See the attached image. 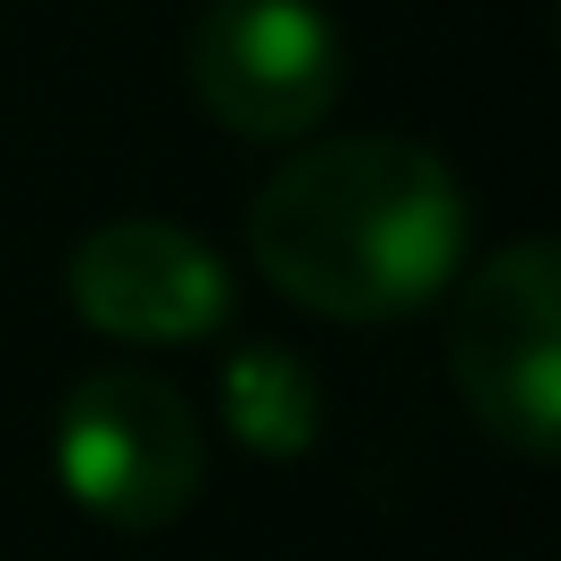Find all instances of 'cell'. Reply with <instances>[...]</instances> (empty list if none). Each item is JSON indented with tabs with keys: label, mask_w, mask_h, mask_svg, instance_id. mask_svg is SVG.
I'll use <instances>...</instances> for the list:
<instances>
[{
	"label": "cell",
	"mask_w": 561,
	"mask_h": 561,
	"mask_svg": "<svg viewBox=\"0 0 561 561\" xmlns=\"http://www.w3.org/2000/svg\"><path fill=\"white\" fill-rule=\"evenodd\" d=\"M248 256L280 298L331 322H397L471 264V198L404 133L306 140L248 207Z\"/></svg>",
	"instance_id": "1"
},
{
	"label": "cell",
	"mask_w": 561,
	"mask_h": 561,
	"mask_svg": "<svg viewBox=\"0 0 561 561\" xmlns=\"http://www.w3.org/2000/svg\"><path fill=\"white\" fill-rule=\"evenodd\" d=\"M446 371L471 421L520 462L561 446V256L553 240H504L455 273Z\"/></svg>",
	"instance_id": "2"
},
{
	"label": "cell",
	"mask_w": 561,
	"mask_h": 561,
	"mask_svg": "<svg viewBox=\"0 0 561 561\" xmlns=\"http://www.w3.org/2000/svg\"><path fill=\"white\" fill-rule=\"evenodd\" d=\"M50 462L75 512H91L100 528H165L198 504L207 479V438L198 413L149 371H83L58 404L50 430Z\"/></svg>",
	"instance_id": "3"
},
{
	"label": "cell",
	"mask_w": 561,
	"mask_h": 561,
	"mask_svg": "<svg viewBox=\"0 0 561 561\" xmlns=\"http://www.w3.org/2000/svg\"><path fill=\"white\" fill-rule=\"evenodd\" d=\"M182 75L224 133L306 140L347 91V42L314 0H207Z\"/></svg>",
	"instance_id": "4"
},
{
	"label": "cell",
	"mask_w": 561,
	"mask_h": 561,
	"mask_svg": "<svg viewBox=\"0 0 561 561\" xmlns=\"http://www.w3.org/2000/svg\"><path fill=\"white\" fill-rule=\"evenodd\" d=\"M67 306L124 347H198V339L231 331L240 289L198 231L165 224V215H116L75 240Z\"/></svg>",
	"instance_id": "5"
},
{
	"label": "cell",
	"mask_w": 561,
	"mask_h": 561,
	"mask_svg": "<svg viewBox=\"0 0 561 561\" xmlns=\"http://www.w3.org/2000/svg\"><path fill=\"white\" fill-rule=\"evenodd\" d=\"M215 404H224V430L264 462H298L322 438V380L306 355L273 347V339H248L224 355L215 371Z\"/></svg>",
	"instance_id": "6"
}]
</instances>
